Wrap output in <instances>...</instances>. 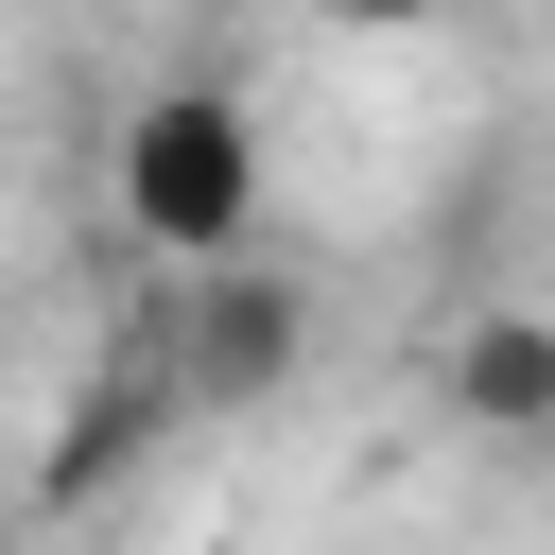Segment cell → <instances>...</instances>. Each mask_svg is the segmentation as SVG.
Instances as JSON below:
<instances>
[{
	"instance_id": "obj_1",
	"label": "cell",
	"mask_w": 555,
	"mask_h": 555,
	"mask_svg": "<svg viewBox=\"0 0 555 555\" xmlns=\"http://www.w3.org/2000/svg\"><path fill=\"white\" fill-rule=\"evenodd\" d=\"M104 208L173 278L260 260V121H243V87H139L121 139H104Z\"/></svg>"
},
{
	"instance_id": "obj_2",
	"label": "cell",
	"mask_w": 555,
	"mask_h": 555,
	"mask_svg": "<svg viewBox=\"0 0 555 555\" xmlns=\"http://www.w3.org/2000/svg\"><path fill=\"white\" fill-rule=\"evenodd\" d=\"M156 364H173V399L243 416V399H278V382L312 364V295H295V278H260V260H208V278H173Z\"/></svg>"
},
{
	"instance_id": "obj_3",
	"label": "cell",
	"mask_w": 555,
	"mask_h": 555,
	"mask_svg": "<svg viewBox=\"0 0 555 555\" xmlns=\"http://www.w3.org/2000/svg\"><path fill=\"white\" fill-rule=\"evenodd\" d=\"M156 434H173V364H156V330L121 312V347H104L87 382H69V434L35 451V486H52V503H104V486H121V468H139Z\"/></svg>"
},
{
	"instance_id": "obj_4",
	"label": "cell",
	"mask_w": 555,
	"mask_h": 555,
	"mask_svg": "<svg viewBox=\"0 0 555 555\" xmlns=\"http://www.w3.org/2000/svg\"><path fill=\"white\" fill-rule=\"evenodd\" d=\"M434 399L486 434V451H555V312H468L451 330V364H434Z\"/></svg>"
},
{
	"instance_id": "obj_5",
	"label": "cell",
	"mask_w": 555,
	"mask_h": 555,
	"mask_svg": "<svg viewBox=\"0 0 555 555\" xmlns=\"http://www.w3.org/2000/svg\"><path fill=\"white\" fill-rule=\"evenodd\" d=\"M347 35H434V17H468V0H330Z\"/></svg>"
},
{
	"instance_id": "obj_6",
	"label": "cell",
	"mask_w": 555,
	"mask_h": 555,
	"mask_svg": "<svg viewBox=\"0 0 555 555\" xmlns=\"http://www.w3.org/2000/svg\"><path fill=\"white\" fill-rule=\"evenodd\" d=\"M0 555H17V538H0Z\"/></svg>"
}]
</instances>
